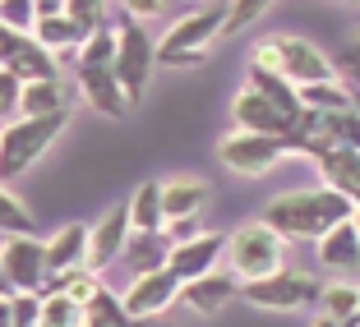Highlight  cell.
I'll use <instances>...</instances> for the list:
<instances>
[{"mask_svg":"<svg viewBox=\"0 0 360 327\" xmlns=\"http://www.w3.org/2000/svg\"><path fill=\"white\" fill-rule=\"evenodd\" d=\"M347 217H356V208H351L338 189H328V185L277 194V199H268V208L259 212V222L273 226L286 244H300V240L314 244V240H323L338 222H347Z\"/></svg>","mask_w":360,"mask_h":327,"instance_id":"1","label":"cell"},{"mask_svg":"<svg viewBox=\"0 0 360 327\" xmlns=\"http://www.w3.org/2000/svg\"><path fill=\"white\" fill-rule=\"evenodd\" d=\"M250 65H259V69H273V74H282L286 84H296V88L333 84V79H338V65L319 51L309 37H296V32H277V37L255 42Z\"/></svg>","mask_w":360,"mask_h":327,"instance_id":"2","label":"cell"},{"mask_svg":"<svg viewBox=\"0 0 360 327\" xmlns=\"http://www.w3.org/2000/svg\"><path fill=\"white\" fill-rule=\"evenodd\" d=\"M226 32V0H212L203 10H190L185 19L171 23L158 42V65L167 69H199L208 60V42Z\"/></svg>","mask_w":360,"mask_h":327,"instance_id":"3","label":"cell"},{"mask_svg":"<svg viewBox=\"0 0 360 327\" xmlns=\"http://www.w3.org/2000/svg\"><path fill=\"white\" fill-rule=\"evenodd\" d=\"M75 120V106H65L56 116H19L0 129V180H19L32 161L51 148L56 138L70 129Z\"/></svg>","mask_w":360,"mask_h":327,"instance_id":"4","label":"cell"},{"mask_svg":"<svg viewBox=\"0 0 360 327\" xmlns=\"http://www.w3.org/2000/svg\"><path fill=\"white\" fill-rule=\"evenodd\" d=\"M286 249H291V244H286L273 226H264V222H245V226H236V231L226 235V263H231V272H236L240 286L282 272L286 267Z\"/></svg>","mask_w":360,"mask_h":327,"instance_id":"5","label":"cell"},{"mask_svg":"<svg viewBox=\"0 0 360 327\" xmlns=\"http://www.w3.org/2000/svg\"><path fill=\"white\" fill-rule=\"evenodd\" d=\"M240 295L255 309H277V314H296V309H319V295H323V281L309 272H296V267H282V272L264 276V281H245Z\"/></svg>","mask_w":360,"mask_h":327,"instance_id":"6","label":"cell"},{"mask_svg":"<svg viewBox=\"0 0 360 327\" xmlns=\"http://www.w3.org/2000/svg\"><path fill=\"white\" fill-rule=\"evenodd\" d=\"M116 79H120V88H125V97H129V106L143 97V88H148V79H153V69H158V42H153L148 32H143V23H134V19H125L116 28Z\"/></svg>","mask_w":360,"mask_h":327,"instance_id":"7","label":"cell"},{"mask_svg":"<svg viewBox=\"0 0 360 327\" xmlns=\"http://www.w3.org/2000/svg\"><path fill=\"white\" fill-rule=\"evenodd\" d=\"M282 157H291L286 138H273V134H245V129H231V134L217 143V161H222L231 175H268Z\"/></svg>","mask_w":360,"mask_h":327,"instance_id":"8","label":"cell"},{"mask_svg":"<svg viewBox=\"0 0 360 327\" xmlns=\"http://www.w3.org/2000/svg\"><path fill=\"white\" fill-rule=\"evenodd\" d=\"M0 263H5V276H10L14 291H37V295L46 291V276H51V267H46V240H37V235H10V240L0 244Z\"/></svg>","mask_w":360,"mask_h":327,"instance_id":"9","label":"cell"},{"mask_svg":"<svg viewBox=\"0 0 360 327\" xmlns=\"http://www.w3.org/2000/svg\"><path fill=\"white\" fill-rule=\"evenodd\" d=\"M231 120L236 129H245V134H273V138H291V129H296V111H286V106L268 102L264 93H255V88H240L231 102Z\"/></svg>","mask_w":360,"mask_h":327,"instance_id":"10","label":"cell"},{"mask_svg":"<svg viewBox=\"0 0 360 327\" xmlns=\"http://www.w3.org/2000/svg\"><path fill=\"white\" fill-rule=\"evenodd\" d=\"M180 286H185V281H180L171 267H162V272L129 276V291L120 300H125V309H129V318H134V323H148V318L167 314V309L180 300Z\"/></svg>","mask_w":360,"mask_h":327,"instance_id":"11","label":"cell"},{"mask_svg":"<svg viewBox=\"0 0 360 327\" xmlns=\"http://www.w3.org/2000/svg\"><path fill=\"white\" fill-rule=\"evenodd\" d=\"M75 84H79V97L93 106L97 116H111V120H125L129 116V97H125V88H120V79H116L111 65L75 60Z\"/></svg>","mask_w":360,"mask_h":327,"instance_id":"12","label":"cell"},{"mask_svg":"<svg viewBox=\"0 0 360 327\" xmlns=\"http://www.w3.org/2000/svg\"><path fill=\"white\" fill-rule=\"evenodd\" d=\"M129 235H134V222H129V203H116L111 212H102L93 226V235H88V263L93 272H106V267L116 263V258H125V244Z\"/></svg>","mask_w":360,"mask_h":327,"instance_id":"13","label":"cell"},{"mask_svg":"<svg viewBox=\"0 0 360 327\" xmlns=\"http://www.w3.org/2000/svg\"><path fill=\"white\" fill-rule=\"evenodd\" d=\"M222 258H226V235L203 231V235H194V240H185V244H171V263L167 267L180 276V281H199V276L217 272Z\"/></svg>","mask_w":360,"mask_h":327,"instance_id":"14","label":"cell"},{"mask_svg":"<svg viewBox=\"0 0 360 327\" xmlns=\"http://www.w3.org/2000/svg\"><path fill=\"white\" fill-rule=\"evenodd\" d=\"M314 253H319V267L333 276H356L360 272V226L356 217L338 222L323 240H314Z\"/></svg>","mask_w":360,"mask_h":327,"instance_id":"15","label":"cell"},{"mask_svg":"<svg viewBox=\"0 0 360 327\" xmlns=\"http://www.w3.org/2000/svg\"><path fill=\"white\" fill-rule=\"evenodd\" d=\"M314 166H319V180H323L328 189H338L342 199L360 212V148H333V152H323Z\"/></svg>","mask_w":360,"mask_h":327,"instance_id":"16","label":"cell"},{"mask_svg":"<svg viewBox=\"0 0 360 327\" xmlns=\"http://www.w3.org/2000/svg\"><path fill=\"white\" fill-rule=\"evenodd\" d=\"M236 295H240L236 272H208V276H199V281H185V286H180V305L194 309V314H217V309L231 305Z\"/></svg>","mask_w":360,"mask_h":327,"instance_id":"17","label":"cell"},{"mask_svg":"<svg viewBox=\"0 0 360 327\" xmlns=\"http://www.w3.org/2000/svg\"><path fill=\"white\" fill-rule=\"evenodd\" d=\"M88 235H93V226L70 222V226H60V231L46 240V267H51V276L75 272V267L88 263Z\"/></svg>","mask_w":360,"mask_h":327,"instance_id":"18","label":"cell"},{"mask_svg":"<svg viewBox=\"0 0 360 327\" xmlns=\"http://www.w3.org/2000/svg\"><path fill=\"white\" fill-rule=\"evenodd\" d=\"M32 42H42L56 60H60V55H75V60H79V51H84V42H88V32L79 28L70 14H42V19H37V28H32Z\"/></svg>","mask_w":360,"mask_h":327,"instance_id":"19","label":"cell"},{"mask_svg":"<svg viewBox=\"0 0 360 327\" xmlns=\"http://www.w3.org/2000/svg\"><path fill=\"white\" fill-rule=\"evenodd\" d=\"M162 208H167V222L180 217H199L208 208V185L199 175H171L162 180Z\"/></svg>","mask_w":360,"mask_h":327,"instance_id":"20","label":"cell"},{"mask_svg":"<svg viewBox=\"0 0 360 327\" xmlns=\"http://www.w3.org/2000/svg\"><path fill=\"white\" fill-rule=\"evenodd\" d=\"M0 69H10L19 84H46V79H60V60H56L42 42H32V37H23V46L0 65Z\"/></svg>","mask_w":360,"mask_h":327,"instance_id":"21","label":"cell"},{"mask_svg":"<svg viewBox=\"0 0 360 327\" xmlns=\"http://www.w3.org/2000/svg\"><path fill=\"white\" fill-rule=\"evenodd\" d=\"M167 263H171V240L162 231L158 235H143V231L129 235V244H125V267H129V276L162 272Z\"/></svg>","mask_w":360,"mask_h":327,"instance_id":"22","label":"cell"},{"mask_svg":"<svg viewBox=\"0 0 360 327\" xmlns=\"http://www.w3.org/2000/svg\"><path fill=\"white\" fill-rule=\"evenodd\" d=\"M129 222H134V231H143V235L167 231V208H162V180H143V185L134 189V199H129Z\"/></svg>","mask_w":360,"mask_h":327,"instance_id":"23","label":"cell"},{"mask_svg":"<svg viewBox=\"0 0 360 327\" xmlns=\"http://www.w3.org/2000/svg\"><path fill=\"white\" fill-rule=\"evenodd\" d=\"M319 314L333 318L338 327L356 323V318H360V281H347V276H338V281H323V295H319Z\"/></svg>","mask_w":360,"mask_h":327,"instance_id":"24","label":"cell"},{"mask_svg":"<svg viewBox=\"0 0 360 327\" xmlns=\"http://www.w3.org/2000/svg\"><path fill=\"white\" fill-rule=\"evenodd\" d=\"M84 327H134V318H129L125 300H120L111 286H102V291L84 305Z\"/></svg>","mask_w":360,"mask_h":327,"instance_id":"25","label":"cell"},{"mask_svg":"<svg viewBox=\"0 0 360 327\" xmlns=\"http://www.w3.org/2000/svg\"><path fill=\"white\" fill-rule=\"evenodd\" d=\"M245 88H255V93H264L268 102H277V106H286V111H305L300 106V93H296V84H286L282 74H273V69H259V65H250V74H245Z\"/></svg>","mask_w":360,"mask_h":327,"instance_id":"26","label":"cell"},{"mask_svg":"<svg viewBox=\"0 0 360 327\" xmlns=\"http://www.w3.org/2000/svg\"><path fill=\"white\" fill-rule=\"evenodd\" d=\"M65 84L60 79H46V84H23V102H19V116H56L65 111Z\"/></svg>","mask_w":360,"mask_h":327,"instance_id":"27","label":"cell"},{"mask_svg":"<svg viewBox=\"0 0 360 327\" xmlns=\"http://www.w3.org/2000/svg\"><path fill=\"white\" fill-rule=\"evenodd\" d=\"M300 93V106H309V111H347V106H356V93H351L342 79H333V84H309V88H296Z\"/></svg>","mask_w":360,"mask_h":327,"instance_id":"28","label":"cell"},{"mask_svg":"<svg viewBox=\"0 0 360 327\" xmlns=\"http://www.w3.org/2000/svg\"><path fill=\"white\" fill-rule=\"evenodd\" d=\"M42 327H84V305L60 291L42 295Z\"/></svg>","mask_w":360,"mask_h":327,"instance_id":"29","label":"cell"},{"mask_svg":"<svg viewBox=\"0 0 360 327\" xmlns=\"http://www.w3.org/2000/svg\"><path fill=\"white\" fill-rule=\"evenodd\" d=\"M0 235H32V212L23 208V199H14L5 185H0Z\"/></svg>","mask_w":360,"mask_h":327,"instance_id":"30","label":"cell"},{"mask_svg":"<svg viewBox=\"0 0 360 327\" xmlns=\"http://www.w3.org/2000/svg\"><path fill=\"white\" fill-rule=\"evenodd\" d=\"M37 19H42V5H37V0H0V23H5V28L32 37Z\"/></svg>","mask_w":360,"mask_h":327,"instance_id":"31","label":"cell"},{"mask_svg":"<svg viewBox=\"0 0 360 327\" xmlns=\"http://www.w3.org/2000/svg\"><path fill=\"white\" fill-rule=\"evenodd\" d=\"M268 5H273V0H226V32H222V37L245 32L259 14H268Z\"/></svg>","mask_w":360,"mask_h":327,"instance_id":"32","label":"cell"},{"mask_svg":"<svg viewBox=\"0 0 360 327\" xmlns=\"http://www.w3.org/2000/svg\"><path fill=\"white\" fill-rule=\"evenodd\" d=\"M79 60H88V65H116V28L88 32V42H84V51H79Z\"/></svg>","mask_w":360,"mask_h":327,"instance_id":"33","label":"cell"},{"mask_svg":"<svg viewBox=\"0 0 360 327\" xmlns=\"http://www.w3.org/2000/svg\"><path fill=\"white\" fill-rule=\"evenodd\" d=\"M10 309H14V327H42V295L37 291H14Z\"/></svg>","mask_w":360,"mask_h":327,"instance_id":"34","label":"cell"},{"mask_svg":"<svg viewBox=\"0 0 360 327\" xmlns=\"http://www.w3.org/2000/svg\"><path fill=\"white\" fill-rule=\"evenodd\" d=\"M333 65H338V79H342V84H347L351 93H360V28H356V37L342 46V55Z\"/></svg>","mask_w":360,"mask_h":327,"instance_id":"35","label":"cell"},{"mask_svg":"<svg viewBox=\"0 0 360 327\" xmlns=\"http://www.w3.org/2000/svg\"><path fill=\"white\" fill-rule=\"evenodd\" d=\"M65 14L84 32H97L102 28V14H106V0H65Z\"/></svg>","mask_w":360,"mask_h":327,"instance_id":"36","label":"cell"},{"mask_svg":"<svg viewBox=\"0 0 360 327\" xmlns=\"http://www.w3.org/2000/svg\"><path fill=\"white\" fill-rule=\"evenodd\" d=\"M19 102H23V84L10 74V69H0V120L19 116Z\"/></svg>","mask_w":360,"mask_h":327,"instance_id":"37","label":"cell"},{"mask_svg":"<svg viewBox=\"0 0 360 327\" xmlns=\"http://www.w3.org/2000/svg\"><path fill=\"white\" fill-rule=\"evenodd\" d=\"M167 235L171 244H185V240H194V235H203V226H199V217H180V222H167Z\"/></svg>","mask_w":360,"mask_h":327,"instance_id":"38","label":"cell"},{"mask_svg":"<svg viewBox=\"0 0 360 327\" xmlns=\"http://www.w3.org/2000/svg\"><path fill=\"white\" fill-rule=\"evenodd\" d=\"M19 46H23V32H14V28H5V23H0V65L10 60Z\"/></svg>","mask_w":360,"mask_h":327,"instance_id":"39","label":"cell"},{"mask_svg":"<svg viewBox=\"0 0 360 327\" xmlns=\"http://www.w3.org/2000/svg\"><path fill=\"white\" fill-rule=\"evenodd\" d=\"M0 327H14V309H10V295H0Z\"/></svg>","mask_w":360,"mask_h":327,"instance_id":"40","label":"cell"},{"mask_svg":"<svg viewBox=\"0 0 360 327\" xmlns=\"http://www.w3.org/2000/svg\"><path fill=\"white\" fill-rule=\"evenodd\" d=\"M42 5V14H65V0H37Z\"/></svg>","mask_w":360,"mask_h":327,"instance_id":"41","label":"cell"},{"mask_svg":"<svg viewBox=\"0 0 360 327\" xmlns=\"http://www.w3.org/2000/svg\"><path fill=\"white\" fill-rule=\"evenodd\" d=\"M0 295H14V286H10V276H5V263H0Z\"/></svg>","mask_w":360,"mask_h":327,"instance_id":"42","label":"cell"},{"mask_svg":"<svg viewBox=\"0 0 360 327\" xmlns=\"http://www.w3.org/2000/svg\"><path fill=\"white\" fill-rule=\"evenodd\" d=\"M309 327H338V323H333V318H323V314H319V318H314V323H309Z\"/></svg>","mask_w":360,"mask_h":327,"instance_id":"43","label":"cell"},{"mask_svg":"<svg viewBox=\"0 0 360 327\" xmlns=\"http://www.w3.org/2000/svg\"><path fill=\"white\" fill-rule=\"evenodd\" d=\"M342 5H360V0H342Z\"/></svg>","mask_w":360,"mask_h":327,"instance_id":"44","label":"cell"},{"mask_svg":"<svg viewBox=\"0 0 360 327\" xmlns=\"http://www.w3.org/2000/svg\"><path fill=\"white\" fill-rule=\"evenodd\" d=\"M347 327H360V318H356V323H347Z\"/></svg>","mask_w":360,"mask_h":327,"instance_id":"45","label":"cell"},{"mask_svg":"<svg viewBox=\"0 0 360 327\" xmlns=\"http://www.w3.org/2000/svg\"><path fill=\"white\" fill-rule=\"evenodd\" d=\"M356 111H360V93H356Z\"/></svg>","mask_w":360,"mask_h":327,"instance_id":"46","label":"cell"},{"mask_svg":"<svg viewBox=\"0 0 360 327\" xmlns=\"http://www.w3.org/2000/svg\"><path fill=\"white\" fill-rule=\"evenodd\" d=\"M120 5H134V0H120Z\"/></svg>","mask_w":360,"mask_h":327,"instance_id":"47","label":"cell"},{"mask_svg":"<svg viewBox=\"0 0 360 327\" xmlns=\"http://www.w3.org/2000/svg\"><path fill=\"white\" fill-rule=\"evenodd\" d=\"M356 226H360V212H356Z\"/></svg>","mask_w":360,"mask_h":327,"instance_id":"48","label":"cell"}]
</instances>
